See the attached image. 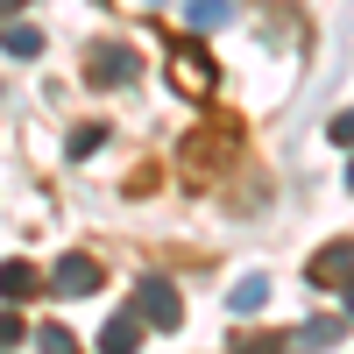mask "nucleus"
Wrapping results in <instances>:
<instances>
[{
    "label": "nucleus",
    "instance_id": "obj_1",
    "mask_svg": "<svg viewBox=\"0 0 354 354\" xmlns=\"http://www.w3.org/2000/svg\"><path fill=\"white\" fill-rule=\"evenodd\" d=\"M234 149H241V121H213L205 135H185V149H177V156H185L192 185H198V177H220Z\"/></svg>",
    "mask_w": 354,
    "mask_h": 354
},
{
    "label": "nucleus",
    "instance_id": "obj_13",
    "mask_svg": "<svg viewBox=\"0 0 354 354\" xmlns=\"http://www.w3.org/2000/svg\"><path fill=\"white\" fill-rule=\"evenodd\" d=\"M333 340H340V319H312V326H305L298 340H290V347H298V354H326Z\"/></svg>",
    "mask_w": 354,
    "mask_h": 354
},
{
    "label": "nucleus",
    "instance_id": "obj_16",
    "mask_svg": "<svg viewBox=\"0 0 354 354\" xmlns=\"http://www.w3.org/2000/svg\"><path fill=\"white\" fill-rule=\"evenodd\" d=\"M21 340H28V326H21V319H15V312H0V354H15Z\"/></svg>",
    "mask_w": 354,
    "mask_h": 354
},
{
    "label": "nucleus",
    "instance_id": "obj_10",
    "mask_svg": "<svg viewBox=\"0 0 354 354\" xmlns=\"http://www.w3.org/2000/svg\"><path fill=\"white\" fill-rule=\"evenodd\" d=\"M227 305L241 312V319H248V312H262V305H270V277H241V283L227 290Z\"/></svg>",
    "mask_w": 354,
    "mask_h": 354
},
{
    "label": "nucleus",
    "instance_id": "obj_11",
    "mask_svg": "<svg viewBox=\"0 0 354 354\" xmlns=\"http://www.w3.org/2000/svg\"><path fill=\"white\" fill-rule=\"evenodd\" d=\"M100 149H106V128H100V121H85V128H71V142H64V156H71V163H85V156H100Z\"/></svg>",
    "mask_w": 354,
    "mask_h": 354
},
{
    "label": "nucleus",
    "instance_id": "obj_9",
    "mask_svg": "<svg viewBox=\"0 0 354 354\" xmlns=\"http://www.w3.org/2000/svg\"><path fill=\"white\" fill-rule=\"evenodd\" d=\"M0 50H8V57H43V28L36 21H8V28H0Z\"/></svg>",
    "mask_w": 354,
    "mask_h": 354
},
{
    "label": "nucleus",
    "instance_id": "obj_8",
    "mask_svg": "<svg viewBox=\"0 0 354 354\" xmlns=\"http://www.w3.org/2000/svg\"><path fill=\"white\" fill-rule=\"evenodd\" d=\"M36 290H43V270H36V262H0V298H8V305L36 298Z\"/></svg>",
    "mask_w": 354,
    "mask_h": 354
},
{
    "label": "nucleus",
    "instance_id": "obj_18",
    "mask_svg": "<svg viewBox=\"0 0 354 354\" xmlns=\"http://www.w3.org/2000/svg\"><path fill=\"white\" fill-rule=\"evenodd\" d=\"M21 8H28V0H0V21H15V15H21Z\"/></svg>",
    "mask_w": 354,
    "mask_h": 354
},
{
    "label": "nucleus",
    "instance_id": "obj_19",
    "mask_svg": "<svg viewBox=\"0 0 354 354\" xmlns=\"http://www.w3.org/2000/svg\"><path fill=\"white\" fill-rule=\"evenodd\" d=\"M347 319H354V283H347Z\"/></svg>",
    "mask_w": 354,
    "mask_h": 354
},
{
    "label": "nucleus",
    "instance_id": "obj_7",
    "mask_svg": "<svg viewBox=\"0 0 354 354\" xmlns=\"http://www.w3.org/2000/svg\"><path fill=\"white\" fill-rule=\"evenodd\" d=\"M142 333H149V326H142V312H135V305H128V312H113L106 326H100V354H135Z\"/></svg>",
    "mask_w": 354,
    "mask_h": 354
},
{
    "label": "nucleus",
    "instance_id": "obj_15",
    "mask_svg": "<svg viewBox=\"0 0 354 354\" xmlns=\"http://www.w3.org/2000/svg\"><path fill=\"white\" fill-rule=\"evenodd\" d=\"M36 354H78V340H71L64 326H43V333H36Z\"/></svg>",
    "mask_w": 354,
    "mask_h": 354
},
{
    "label": "nucleus",
    "instance_id": "obj_12",
    "mask_svg": "<svg viewBox=\"0 0 354 354\" xmlns=\"http://www.w3.org/2000/svg\"><path fill=\"white\" fill-rule=\"evenodd\" d=\"M185 21L192 28H220V21H234V0H185Z\"/></svg>",
    "mask_w": 354,
    "mask_h": 354
},
{
    "label": "nucleus",
    "instance_id": "obj_6",
    "mask_svg": "<svg viewBox=\"0 0 354 354\" xmlns=\"http://www.w3.org/2000/svg\"><path fill=\"white\" fill-rule=\"evenodd\" d=\"M100 290V262L71 248V255H57V270H50V298H93Z\"/></svg>",
    "mask_w": 354,
    "mask_h": 354
},
{
    "label": "nucleus",
    "instance_id": "obj_17",
    "mask_svg": "<svg viewBox=\"0 0 354 354\" xmlns=\"http://www.w3.org/2000/svg\"><path fill=\"white\" fill-rule=\"evenodd\" d=\"M326 135L340 142V149H354V106H340V113H333V121H326Z\"/></svg>",
    "mask_w": 354,
    "mask_h": 354
},
{
    "label": "nucleus",
    "instance_id": "obj_14",
    "mask_svg": "<svg viewBox=\"0 0 354 354\" xmlns=\"http://www.w3.org/2000/svg\"><path fill=\"white\" fill-rule=\"evenodd\" d=\"M283 347H290V340H277V333H255V340L241 333V340H234L227 354H283Z\"/></svg>",
    "mask_w": 354,
    "mask_h": 354
},
{
    "label": "nucleus",
    "instance_id": "obj_3",
    "mask_svg": "<svg viewBox=\"0 0 354 354\" xmlns=\"http://www.w3.org/2000/svg\"><path fill=\"white\" fill-rule=\"evenodd\" d=\"M170 85H177L185 100H205V93L220 85V71H213V57H205L198 43H177V50H170Z\"/></svg>",
    "mask_w": 354,
    "mask_h": 354
},
{
    "label": "nucleus",
    "instance_id": "obj_20",
    "mask_svg": "<svg viewBox=\"0 0 354 354\" xmlns=\"http://www.w3.org/2000/svg\"><path fill=\"white\" fill-rule=\"evenodd\" d=\"M347 192H354V163H347Z\"/></svg>",
    "mask_w": 354,
    "mask_h": 354
},
{
    "label": "nucleus",
    "instance_id": "obj_5",
    "mask_svg": "<svg viewBox=\"0 0 354 354\" xmlns=\"http://www.w3.org/2000/svg\"><path fill=\"white\" fill-rule=\"evenodd\" d=\"M85 78H93V85H135V78H142V57H135L128 43H93Z\"/></svg>",
    "mask_w": 354,
    "mask_h": 354
},
{
    "label": "nucleus",
    "instance_id": "obj_2",
    "mask_svg": "<svg viewBox=\"0 0 354 354\" xmlns=\"http://www.w3.org/2000/svg\"><path fill=\"white\" fill-rule=\"evenodd\" d=\"M135 312L149 333H177V319H185V305H177V283L170 277H142L135 283Z\"/></svg>",
    "mask_w": 354,
    "mask_h": 354
},
{
    "label": "nucleus",
    "instance_id": "obj_4",
    "mask_svg": "<svg viewBox=\"0 0 354 354\" xmlns=\"http://www.w3.org/2000/svg\"><path fill=\"white\" fill-rule=\"evenodd\" d=\"M305 277H312L319 290H347V283H354V234H340V241H326V248H312Z\"/></svg>",
    "mask_w": 354,
    "mask_h": 354
}]
</instances>
